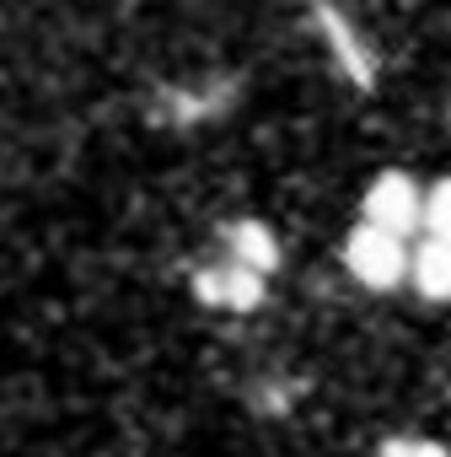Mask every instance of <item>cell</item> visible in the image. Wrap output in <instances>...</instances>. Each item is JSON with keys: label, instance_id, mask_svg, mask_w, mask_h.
<instances>
[{"label": "cell", "instance_id": "8992f818", "mask_svg": "<svg viewBox=\"0 0 451 457\" xmlns=\"http://www.w3.org/2000/svg\"><path fill=\"white\" fill-rule=\"evenodd\" d=\"M419 232L430 243H451V178H435L424 188V220H419Z\"/></svg>", "mask_w": 451, "mask_h": 457}, {"label": "cell", "instance_id": "3957f363", "mask_svg": "<svg viewBox=\"0 0 451 457\" xmlns=\"http://www.w3.org/2000/svg\"><path fill=\"white\" fill-rule=\"evenodd\" d=\"M264 291H269V275H258V270H248L237 259H226V253L193 275V296L204 307H220V312H253L264 302Z\"/></svg>", "mask_w": 451, "mask_h": 457}, {"label": "cell", "instance_id": "52a82bcc", "mask_svg": "<svg viewBox=\"0 0 451 457\" xmlns=\"http://www.w3.org/2000/svg\"><path fill=\"white\" fill-rule=\"evenodd\" d=\"M376 457H451L435 436H387L376 446Z\"/></svg>", "mask_w": 451, "mask_h": 457}, {"label": "cell", "instance_id": "7a4b0ae2", "mask_svg": "<svg viewBox=\"0 0 451 457\" xmlns=\"http://www.w3.org/2000/svg\"><path fill=\"white\" fill-rule=\"evenodd\" d=\"M360 220L381 226V232H392V237H414L419 220H424V183L398 172V167L376 172L365 183V194H360Z\"/></svg>", "mask_w": 451, "mask_h": 457}, {"label": "cell", "instance_id": "277c9868", "mask_svg": "<svg viewBox=\"0 0 451 457\" xmlns=\"http://www.w3.org/2000/svg\"><path fill=\"white\" fill-rule=\"evenodd\" d=\"M408 280L424 302H451V243H419L408 253Z\"/></svg>", "mask_w": 451, "mask_h": 457}, {"label": "cell", "instance_id": "6da1fadb", "mask_svg": "<svg viewBox=\"0 0 451 457\" xmlns=\"http://www.w3.org/2000/svg\"><path fill=\"white\" fill-rule=\"evenodd\" d=\"M408 253H414L408 237H392V232L365 226V220H355L349 237H344V270L365 291H398L408 280Z\"/></svg>", "mask_w": 451, "mask_h": 457}, {"label": "cell", "instance_id": "5b68a950", "mask_svg": "<svg viewBox=\"0 0 451 457\" xmlns=\"http://www.w3.org/2000/svg\"><path fill=\"white\" fill-rule=\"evenodd\" d=\"M220 253L248 264V270H258V275H275V264H280V243L269 237V226H258V220H237L232 232H226Z\"/></svg>", "mask_w": 451, "mask_h": 457}]
</instances>
